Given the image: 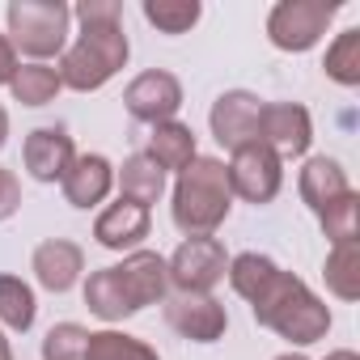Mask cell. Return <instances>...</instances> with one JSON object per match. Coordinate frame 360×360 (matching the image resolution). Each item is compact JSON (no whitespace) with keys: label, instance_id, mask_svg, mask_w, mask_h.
Instances as JSON below:
<instances>
[{"label":"cell","instance_id":"1","mask_svg":"<svg viewBox=\"0 0 360 360\" xmlns=\"http://www.w3.org/2000/svg\"><path fill=\"white\" fill-rule=\"evenodd\" d=\"M225 276H229L233 292L250 301L259 326L276 330L280 339H288V343H297V347L326 339V330H330V309H326V301L314 297L309 284L297 280L292 271H280L267 255L246 250V255L229 259V271H225Z\"/></svg>","mask_w":360,"mask_h":360},{"label":"cell","instance_id":"2","mask_svg":"<svg viewBox=\"0 0 360 360\" xmlns=\"http://www.w3.org/2000/svg\"><path fill=\"white\" fill-rule=\"evenodd\" d=\"M233 208V191H229V174L225 161L217 157H195L174 187V225L187 238H212L217 225H225Z\"/></svg>","mask_w":360,"mask_h":360},{"label":"cell","instance_id":"3","mask_svg":"<svg viewBox=\"0 0 360 360\" xmlns=\"http://www.w3.org/2000/svg\"><path fill=\"white\" fill-rule=\"evenodd\" d=\"M127 56L131 47H127L123 22H94V26H81V39L64 51V64L56 72H60V85L89 94V89H102L127 64Z\"/></svg>","mask_w":360,"mask_h":360},{"label":"cell","instance_id":"4","mask_svg":"<svg viewBox=\"0 0 360 360\" xmlns=\"http://www.w3.org/2000/svg\"><path fill=\"white\" fill-rule=\"evenodd\" d=\"M5 18H9V43H13V51L47 60V56H60L64 43H68L72 9L64 5V0H13Z\"/></svg>","mask_w":360,"mask_h":360},{"label":"cell","instance_id":"5","mask_svg":"<svg viewBox=\"0 0 360 360\" xmlns=\"http://www.w3.org/2000/svg\"><path fill=\"white\" fill-rule=\"evenodd\" d=\"M335 18V5L326 0H280L267 18V39L280 51H309Z\"/></svg>","mask_w":360,"mask_h":360},{"label":"cell","instance_id":"6","mask_svg":"<svg viewBox=\"0 0 360 360\" xmlns=\"http://www.w3.org/2000/svg\"><path fill=\"white\" fill-rule=\"evenodd\" d=\"M229 271V255L217 238H187L165 263V276L178 292H212Z\"/></svg>","mask_w":360,"mask_h":360},{"label":"cell","instance_id":"7","mask_svg":"<svg viewBox=\"0 0 360 360\" xmlns=\"http://www.w3.org/2000/svg\"><path fill=\"white\" fill-rule=\"evenodd\" d=\"M229 174V191L242 195L246 204H271L280 195V183H284V169H280V157L267 148V144H246L233 153V161L225 165Z\"/></svg>","mask_w":360,"mask_h":360},{"label":"cell","instance_id":"8","mask_svg":"<svg viewBox=\"0 0 360 360\" xmlns=\"http://www.w3.org/2000/svg\"><path fill=\"white\" fill-rule=\"evenodd\" d=\"M314 140V123L309 110L297 102H263L259 115V144H267L280 161L284 157H301Z\"/></svg>","mask_w":360,"mask_h":360},{"label":"cell","instance_id":"9","mask_svg":"<svg viewBox=\"0 0 360 360\" xmlns=\"http://www.w3.org/2000/svg\"><path fill=\"white\" fill-rule=\"evenodd\" d=\"M259 115H263V102H259L255 94L229 89V94H221V98L212 102L208 123H212V136H217L229 153H238V148H246V144H259Z\"/></svg>","mask_w":360,"mask_h":360},{"label":"cell","instance_id":"10","mask_svg":"<svg viewBox=\"0 0 360 360\" xmlns=\"http://www.w3.org/2000/svg\"><path fill=\"white\" fill-rule=\"evenodd\" d=\"M123 106H127V115L140 119V123H153V127H157V123H169V119L178 115V106H183V85H178V77H169V72H161V68L140 72V77L127 85Z\"/></svg>","mask_w":360,"mask_h":360},{"label":"cell","instance_id":"11","mask_svg":"<svg viewBox=\"0 0 360 360\" xmlns=\"http://www.w3.org/2000/svg\"><path fill=\"white\" fill-rule=\"evenodd\" d=\"M165 322L183 339H195V343H217L229 326L225 305L212 301L208 292H174L165 301Z\"/></svg>","mask_w":360,"mask_h":360},{"label":"cell","instance_id":"12","mask_svg":"<svg viewBox=\"0 0 360 360\" xmlns=\"http://www.w3.org/2000/svg\"><path fill=\"white\" fill-rule=\"evenodd\" d=\"M115 276H119V288H123L131 314L144 309V305L165 301L169 276H165V259H161V255H153V250H136V255H127V259L115 267Z\"/></svg>","mask_w":360,"mask_h":360},{"label":"cell","instance_id":"13","mask_svg":"<svg viewBox=\"0 0 360 360\" xmlns=\"http://www.w3.org/2000/svg\"><path fill=\"white\" fill-rule=\"evenodd\" d=\"M22 157H26L30 178H39V183H60L68 174V165L77 161V148H72V136L64 127H34L26 136Z\"/></svg>","mask_w":360,"mask_h":360},{"label":"cell","instance_id":"14","mask_svg":"<svg viewBox=\"0 0 360 360\" xmlns=\"http://www.w3.org/2000/svg\"><path fill=\"white\" fill-rule=\"evenodd\" d=\"M60 183H64V200H68L72 208H94V204H102V200L110 195L115 169H110L106 157L85 153V157H77V161L68 165V174L60 178Z\"/></svg>","mask_w":360,"mask_h":360},{"label":"cell","instance_id":"15","mask_svg":"<svg viewBox=\"0 0 360 360\" xmlns=\"http://www.w3.org/2000/svg\"><path fill=\"white\" fill-rule=\"evenodd\" d=\"M81 271H85V255L68 238H51L34 250V276L47 292H68L81 280Z\"/></svg>","mask_w":360,"mask_h":360},{"label":"cell","instance_id":"16","mask_svg":"<svg viewBox=\"0 0 360 360\" xmlns=\"http://www.w3.org/2000/svg\"><path fill=\"white\" fill-rule=\"evenodd\" d=\"M94 238H98V246H106V250H131V246H140V242L148 238V208H140V204H131V200L110 204V208L98 217Z\"/></svg>","mask_w":360,"mask_h":360},{"label":"cell","instance_id":"17","mask_svg":"<svg viewBox=\"0 0 360 360\" xmlns=\"http://www.w3.org/2000/svg\"><path fill=\"white\" fill-rule=\"evenodd\" d=\"M148 157L157 161V169H174V174H183L191 161H195V131L187 123H157L153 127V140H148Z\"/></svg>","mask_w":360,"mask_h":360},{"label":"cell","instance_id":"18","mask_svg":"<svg viewBox=\"0 0 360 360\" xmlns=\"http://www.w3.org/2000/svg\"><path fill=\"white\" fill-rule=\"evenodd\" d=\"M347 191L352 187H347V174L339 169V161H330V157H309L305 161V169H301V200L314 212H322L326 204H335Z\"/></svg>","mask_w":360,"mask_h":360},{"label":"cell","instance_id":"19","mask_svg":"<svg viewBox=\"0 0 360 360\" xmlns=\"http://www.w3.org/2000/svg\"><path fill=\"white\" fill-rule=\"evenodd\" d=\"M119 187H123V200L148 208V204H157L161 191H165V174L157 169V161H153L148 153H131V157L123 161V169H119Z\"/></svg>","mask_w":360,"mask_h":360},{"label":"cell","instance_id":"20","mask_svg":"<svg viewBox=\"0 0 360 360\" xmlns=\"http://www.w3.org/2000/svg\"><path fill=\"white\" fill-rule=\"evenodd\" d=\"M85 305H89V314H98L102 322H123V318H131V305H127V297H123V288H119L115 267H102V271L89 276V284H85Z\"/></svg>","mask_w":360,"mask_h":360},{"label":"cell","instance_id":"21","mask_svg":"<svg viewBox=\"0 0 360 360\" xmlns=\"http://www.w3.org/2000/svg\"><path fill=\"white\" fill-rule=\"evenodd\" d=\"M322 276H326V288H330L339 301H356V297H360V242L330 246Z\"/></svg>","mask_w":360,"mask_h":360},{"label":"cell","instance_id":"22","mask_svg":"<svg viewBox=\"0 0 360 360\" xmlns=\"http://www.w3.org/2000/svg\"><path fill=\"white\" fill-rule=\"evenodd\" d=\"M9 89H13V98L22 106H47V102H56V94L64 85H60V72L56 68H47V64H22L13 72Z\"/></svg>","mask_w":360,"mask_h":360},{"label":"cell","instance_id":"23","mask_svg":"<svg viewBox=\"0 0 360 360\" xmlns=\"http://www.w3.org/2000/svg\"><path fill=\"white\" fill-rule=\"evenodd\" d=\"M34 314H39V305H34L30 284L18 276H0V322L9 330H30Z\"/></svg>","mask_w":360,"mask_h":360},{"label":"cell","instance_id":"24","mask_svg":"<svg viewBox=\"0 0 360 360\" xmlns=\"http://www.w3.org/2000/svg\"><path fill=\"white\" fill-rule=\"evenodd\" d=\"M85 360H157V352L123 330H98L85 343Z\"/></svg>","mask_w":360,"mask_h":360},{"label":"cell","instance_id":"25","mask_svg":"<svg viewBox=\"0 0 360 360\" xmlns=\"http://www.w3.org/2000/svg\"><path fill=\"white\" fill-rule=\"evenodd\" d=\"M144 18L161 34H187L200 22V0H144Z\"/></svg>","mask_w":360,"mask_h":360},{"label":"cell","instance_id":"26","mask_svg":"<svg viewBox=\"0 0 360 360\" xmlns=\"http://www.w3.org/2000/svg\"><path fill=\"white\" fill-rule=\"evenodd\" d=\"M322 68H326L330 81H339V85H347V89L360 85V30H343V34L330 43Z\"/></svg>","mask_w":360,"mask_h":360},{"label":"cell","instance_id":"27","mask_svg":"<svg viewBox=\"0 0 360 360\" xmlns=\"http://www.w3.org/2000/svg\"><path fill=\"white\" fill-rule=\"evenodd\" d=\"M318 221H322V229H326L330 246L356 242V233H360V195H356V191L339 195L335 204H326V208L318 212Z\"/></svg>","mask_w":360,"mask_h":360},{"label":"cell","instance_id":"28","mask_svg":"<svg viewBox=\"0 0 360 360\" xmlns=\"http://www.w3.org/2000/svg\"><path fill=\"white\" fill-rule=\"evenodd\" d=\"M85 343H89V330L85 326L60 322L43 339V360H85Z\"/></svg>","mask_w":360,"mask_h":360},{"label":"cell","instance_id":"29","mask_svg":"<svg viewBox=\"0 0 360 360\" xmlns=\"http://www.w3.org/2000/svg\"><path fill=\"white\" fill-rule=\"evenodd\" d=\"M77 18H81V26H94V22H123V5H119V0H81V5H77Z\"/></svg>","mask_w":360,"mask_h":360},{"label":"cell","instance_id":"30","mask_svg":"<svg viewBox=\"0 0 360 360\" xmlns=\"http://www.w3.org/2000/svg\"><path fill=\"white\" fill-rule=\"evenodd\" d=\"M18 208H22V187H18L13 169H0V221H9Z\"/></svg>","mask_w":360,"mask_h":360},{"label":"cell","instance_id":"31","mask_svg":"<svg viewBox=\"0 0 360 360\" xmlns=\"http://www.w3.org/2000/svg\"><path fill=\"white\" fill-rule=\"evenodd\" d=\"M13 72H18V51H13V43L5 34H0V85H9Z\"/></svg>","mask_w":360,"mask_h":360},{"label":"cell","instance_id":"32","mask_svg":"<svg viewBox=\"0 0 360 360\" xmlns=\"http://www.w3.org/2000/svg\"><path fill=\"white\" fill-rule=\"evenodd\" d=\"M5 140H9V115H5V106H0V148H5Z\"/></svg>","mask_w":360,"mask_h":360},{"label":"cell","instance_id":"33","mask_svg":"<svg viewBox=\"0 0 360 360\" xmlns=\"http://www.w3.org/2000/svg\"><path fill=\"white\" fill-rule=\"evenodd\" d=\"M326 360H360V356H356V352H347V347H339V352H330Z\"/></svg>","mask_w":360,"mask_h":360},{"label":"cell","instance_id":"34","mask_svg":"<svg viewBox=\"0 0 360 360\" xmlns=\"http://www.w3.org/2000/svg\"><path fill=\"white\" fill-rule=\"evenodd\" d=\"M0 360H13V352H9V339L0 335Z\"/></svg>","mask_w":360,"mask_h":360},{"label":"cell","instance_id":"35","mask_svg":"<svg viewBox=\"0 0 360 360\" xmlns=\"http://www.w3.org/2000/svg\"><path fill=\"white\" fill-rule=\"evenodd\" d=\"M276 360H309V356H301V352H284V356H276Z\"/></svg>","mask_w":360,"mask_h":360}]
</instances>
